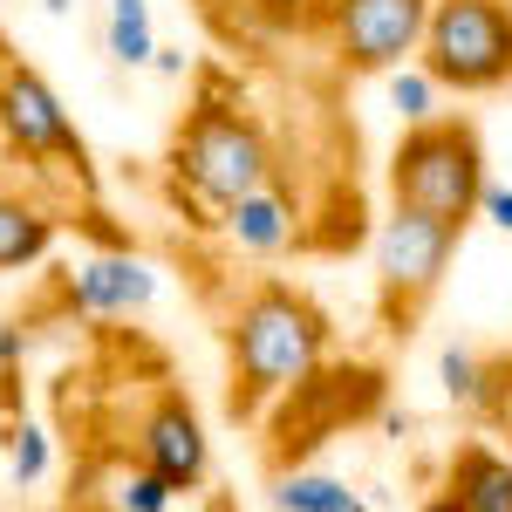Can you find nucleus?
I'll list each match as a JSON object with an SVG mask.
<instances>
[{"label": "nucleus", "instance_id": "nucleus-4", "mask_svg": "<svg viewBox=\"0 0 512 512\" xmlns=\"http://www.w3.org/2000/svg\"><path fill=\"white\" fill-rule=\"evenodd\" d=\"M417 62L444 96H492L512 82V0H431Z\"/></svg>", "mask_w": 512, "mask_h": 512}, {"label": "nucleus", "instance_id": "nucleus-19", "mask_svg": "<svg viewBox=\"0 0 512 512\" xmlns=\"http://www.w3.org/2000/svg\"><path fill=\"white\" fill-rule=\"evenodd\" d=\"M390 110H396V123H403V130H410V123L444 117V89H437V76L424 69V62L390 69Z\"/></svg>", "mask_w": 512, "mask_h": 512}, {"label": "nucleus", "instance_id": "nucleus-16", "mask_svg": "<svg viewBox=\"0 0 512 512\" xmlns=\"http://www.w3.org/2000/svg\"><path fill=\"white\" fill-rule=\"evenodd\" d=\"M171 485H164L144 458H123L117 472L103 478V499H96V512H171Z\"/></svg>", "mask_w": 512, "mask_h": 512}, {"label": "nucleus", "instance_id": "nucleus-13", "mask_svg": "<svg viewBox=\"0 0 512 512\" xmlns=\"http://www.w3.org/2000/svg\"><path fill=\"white\" fill-rule=\"evenodd\" d=\"M48 246H55V212L21 192H0V274L41 267Z\"/></svg>", "mask_w": 512, "mask_h": 512}, {"label": "nucleus", "instance_id": "nucleus-7", "mask_svg": "<svg viewBox=\"0 0 512 512\" xmlns=\"http://www.w3.org/2000/svg\"><path fill=\"white\" fill-rule=\"evenodd\" d=\"M0 144L35 171H62V178H89V144L69 123L62 96L48 89L41 69L28 62H0Z\"/></svg>", "mask_w": 512, "mask_h": 512}, {"label": "nucleus", "instance_id": "nucleus-25", "mask_svg": "<svg viewBox=\"0 0 512 512\" xmlns=\"http://www.w3.org/2000/svg\"><path fill=\"white\" fill-rule=\"evenodd\" d=\"M506 89H512V82H506Z\"/></svg>", "mask_w": 512, "mask_h": 512}, {"label": "nucleus", "instance_id": "nucleus-18", "mask_svg": "<svg viewBox=\"0 0 512 512\" xmlns=\"http://www.w3.org/2000/svg\"><path fill=\"white\" fill-rule=\"evenodd\" d=\"M110 55L123 69H151V55H158L151 0H110Z\"/></svg>", "mask_w": 512, "mask_h": 512}, {"label": "nucleus", "instance_id": "nucleus-5", "mask_svg": "<svg viewBox=\"0 0 512 512\" xmlns=\"http://www.w3.org/2000/svg\"><path fill=\"white\" fill-rule=\"evenodd\" d=\"M458 226H444L431 212H410V205H390L369 233V267H376V308L396 335L431 308V294L444 287L451 260H458Z\"/></svg>", "mask_w": 512, "mask_h": 512}, {"label": "nucleus", "instance_id": "nucleus-24", "mask_svg": "<svg viewBox=\"0 0 512 512\" xmlns=\"http://www.w3.org/2000/svg\"><path fill=\"white\" fill-rule=\"evenodd\" d=\"M424 512H465V506H458V499H444V492H431V499H424Z\"/></svg>", "mask_w": 512, "mask_h": 512}, {"label": "nucleus", "instance_id": "nucleus-1", "mask_svg": "<svg viewBox=\"0 0 512 512\" xmlns=\"http://www.w3.org/2000/svg\"><path fill=\"white\" fill-rule=\"evenodd\" d=\"M335 349V321L301 294L294 280L246 287L226 315V376H233V417H267L294 383H308Z\"/></svg>", "mask_w": 512, "mask_h": 512}, {"label": "nucleus", "instance_id": "nucleus-14", "mask_svg": "<svg viewBox=\"0 0 512 512\" xmlns=\"http://www.w3.org/2000/svg\"><path fill=\"white\" fill-rule=\"evenodd\" d=\"M274 506H280V512H369L349 478L308 472V465H294V472L274 478Z\"/></svg>", "mask_w": 512, "mask_h": 512}, {"label": "nucleus", "instance_id": "nucleus-12", "mask_svg": "<svg viewBox=\"0 0 512 512\" xmlns=\"http://www.w3.org/2000/svg\"><path fill=\"white\" fill-rule=\"evenodd\" d=\"M444 499H458L465 512H512V458L485 437H465L444 458Z\"/></svg>", "mask_w": 512, "mask_h": 512}, {"label": "nucleus", "instance_id": "nucleus-9", "mask_svg": "<svg viewBox=\"0 0 512 512\" xmlns=\"http://www.w3.org/2000/svg\"><path fill=\"white\" fill-rule=\"evenodd\" d=\"M137 458L171 485V492H198L205 472H212V437L198 424L192 396L185 390H158L151 410L137 417Z\"/></svg>", "mask_w": 512, "mask_h": 512}, {"label": "nucleus", "instance_id": "nucleus-2", "mask_svg": "<svg viewBox=\"0 0 512 512\" xmlns=\"http://www.w3.org/2000/svg\"><path fill=\"white\" fill-rule=\"evenodd\" d=\"M164 164H171L178 198H192L198 212H212V219L226 205H239L246 192H260V185L280 178V151L267 137V123L253 117L246 103H233V96H198L185 110V123H178Z\"/></svg>", "mask_w": 512, "mask_h": 512}, {"label": "nucleus", "instance_id": "nucleus-11", "mask_svg": "<svg viewBox=\"0 0 512 512\" xmlns=\"http://www.w3.org/2000/svg\"><path fill=\"white\" fill-rule=\"evenodd\" d=\"M219 226L233 239L239 253H253V260H274L287 246H301V226H308V212H301V198L287 192V185H260V192H246L239 205L219 212Z\"/></svg>", "mask_w": 512, "mask_h": 512}, {"label": "nucleus", "instance_id": "nucleus-21", "mask_svg": "<svg viewBox=\"0 0 512 512\" xmlns=\"http://www.w3.org/2000/svg\"><path fill=\"white\" fill-rule=\"evenodd\" d=\"M478 212L499 226V233H512V185H485V198H478Z\"/></svg>", "mask_w": 512, "mask_h": 512}, {"label": "nucleus", "instance_id": "nucleus-22", "mask_svg": "<svg viewBox=\"0 0 512 512\" xmlns=\"http://www.w3.org/2000/svg\"><path fill=\"white\" fill-rule=\"evenodd\" d=\"M21 349H28V328H21V321H7V328H0V369H7Z\"/></svg>", "mask_w": 512, "mask_h": 512}, {"label": "nucleus", "instance_id": "nucleus-6", "mask_svg": "<svg viewBox=\"0 0 512 512\" xmlns=\"http://www.w3.org/2000/svg\"><path fill=\"white\" fill-rule=\"evenodd\" d=\"M376 403H383V369H369V362H321L308 383H294L267 410L274 417V465L287 472V458L315 451L321 437H335L342 424H362Z\"/></svg>", "mask_w": 512, "mask_h": 512}, {"label": "nucleus", "instance_id": "nucleus-17", "mask_svg": "<svg viewBox=\"0 0 512 512\" xmlns=\"http://www.w3.org/2000/svg\"><path fill=\"white\" fill-rule=\"evenodd\" d=\"M437 376H444L451 403H465V410H492V403L506 396L499 369H485V362H478L472 349H444V355H437Z\"/></svg>", "mask_w": 512, "mask_h": 512}, {"label": "nucleus", "instance_id": "nucleus-23", "mask_svg": "<svg viewBox=\"0 0 512 512\" xmlns=\"http://www.w3.org/2000/svg\"><path fill=\"white\" fill-rule=\"evenodd\" d=\"M151 69L178 82V76H185V48H164V41H158V55H151Z\"/></svg>", "mask_w": 512, "mask_h": 512}, {"label": "nucleus", "instance_id": "nucleus-8", "mask_svg": "<svg viewBox=\"0 0 512 512\" xmlns=\"http://www.w3.org/2000/svg\"><path fill=\"white\" fill-rule=\"evenodd\" d=\"M431 0H335L328 14V55L349 76H390L424 48Z\"/></svg>", "mask_w": 512, "mask_h": 512}, {"label": "nucleus", "instance_id": "nucleus-10", "mask_svg": "<svg viewBox=\"0 0 512 512\" xmlns=\"http://www.w3.org/2000/svg\"><path fill=\"white\" fill-rule=\"evenodd\" d=\"M158 294V274L130 253V246H103V253H82L69 267V301H76L89 321H130L151 308Z\"/></svg>", "mask_w": 512, "mask_h": 512}, {"label": "nucleus", "instance_id": "nucleus-15", "mask_svg": "<svg viewBox=\"0 0 512 512\" xmlns=\"http://www.w3.org/2000/svg\"><path fill=\"white\" fill-rule=\"evenodd\" d=\"M239 14H246L260 35H280V41H321V35H328V14H335V0H239Z\"/></svg>", "mask_w": 512, "mask_h": 512}, {"label": "nucleus", "instance_id": "nucleus-3", "mask_svg": "<svg viewBox=\"0 0 512 512\" xmlns=\"http://www.w3.org/2000/svg\"><path fill=\"white\" fill-rule=\"evenodd\" d=\"M390 205H410V212H431L444 226H472L478 198H485V137H478L472 117H431L410 123L390 151Z\"/></svg>", "mask_w": 512, "mask_h": 512}, {"label": "nucleus", "instance_id": "nucleus-20", "mask_svg": "<svg viewBox=\"0 0 512 512\" xmlns=\"http://www.w3.org/2000/svg\"><path fill=\"white\" fill-rule=\"evenodd\" d=\"M7 472H14V485H41L48 478V431L41 424H14L7 431Z\"/></svg>", "mask_w": 512, "mask_h": 512}]
</instances>
